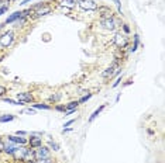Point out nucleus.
Instances as JSON below:
<instances>
[{"label":"nucleus","mask_w":165,"mask_h":163,"mask_svg":"<svg viewBox=\"0 0 165 163\" xmlns=\"http://www.w3.org/2000/svg\"><path fill=\"white\" fill-rule=\"evenodd\" d=\"M62 97L61 93H57V94H52L51 97H49V101H54V103H57V101H59V99Z\"/></svg>","instance_id":"nucleus-21"},{"label":"nucleus","mask_w":165,"mask_h":163,"mask_svg":"<svg viewBox=\"0 0 165 163\" xmlns=\"http://www.w3.org/2000/svg\"><path fill=\"white\" fill-rule=\"evenodd\" d=\"M16 148H17V146H14V145H4V152L9 153V155H11Z\"/></svg>","instance_id":"nucleus-20"},{"label":"nucleus","mask_w":165,"mask_h":163,"mask_svg":"<svg viewBox=\"0 0 165 163\" xmlns=\"http://www.w3.org/2000/svg\"><path fill=\"white\" fill-rule=\"evenodd\" d=\"M28 148H24V146H17V148L14 149V152L11 153V156L14 157L16 160H23V157H24L25 152H27Z\"/></svg>","instance_id":"nucleus-8"},{"label":"nucleus","mask_w":165,"mask_h":163,"mask_svg":"<svg viewBox=\"0 0 165 163\" xmlns=\"http://www.w3.org/2000/svg\"><path fill=\"white\" fill-rule=\"evenodd\" d=\"M17 100L21 101V103H31L34 100L33 94L28 93V91H24V93H17Z\"/></svg>","instance_id":"nucleus-10"},{"label":"nucleus","mask_w":165,"mask_h":163,"mask_svg":"<svg viewBox=\"0 0 165 163\" xmlns=\"http://www.w3.org/2000/svg\"><path fill=\"white\" fill-rule=\"evenodd\" d=\"M78 106H79V101H71V103H68L66 106H65V108L66 110H76Z\"/></svg>","instance_id":"nucleus-18"},{"label":"nucleus","mask_w":165,"mask_h":163,"mask_svg":"<svg viewBox=\"0 0 165 163\" xmlns=\"http://www.w3.org/2000/svg\"><path fill=\"white\" fill-rule=\"evenodd\" d=\"M117 73H119V62H117V60H114L113 64L110 65V66L107 68L103 73H102V77L107 79V77H112V76L117 75Z\"/></svg>","instance_id":"nucleus-5"},{"label":"nucleus","mask_w":165,"mask_h":163,"mask_svg":"<svg viewBox=\"0 0 165 163\" xmlns=\"http://www.w3.org/2000/svg\"><path fill=\"white\" fill-rule=\"evenodd\" d=\"M23 160H24V162H33V160H35V155H34V151H31V149H27V152H25Z\"/></svg>","instance_id":"nucleus-14"},{"label":"nucleus","mask_w":165,"mask_h":163,"mask_svg":"<svg viewBox=\"0 0 165 163\" xmlns=\"http://www.w3.org/2000/svg\"><path fill=\"white\" fill-rule=\"evenodd\" d=\"M3 151H4V143L0 141V152H3Z\"/></svg>","instance_id":"nucleus-33"},{"label":"nucleus","mask_w":165,"mask_h":163,"mask_svg":"<svg viewBox=\"0 0 165 163\" xmlns=\"http://www.w3.org/2000/svg\"><path fill=\"white\" fill-rule=\"evenodd\" d=\"M49 148L54 149V151H59V145L57 143V142H54V141H49Z\"/></svg>","instance_id":"nucleus-23"},{"label":"nucleus","mask_w":165,"mask_h":163,"mask_svg":"<svg viewBox=\"0 0 165 163\" xmlns=\"http://www.w3.org/2000/svg\"><path fill=\"white\" fill-rule=\"evenodd\" d=\"M120 82H121V77H119L116 82H114V83H113V87H117V86L120 85Z\"/></svg>","instance_id":"nucleus-31"},{"label":"nucleus","mask_w":165,"mask_h":163,"mask_svg":"<svg viewBox=\"0 0 165 163\" xmlns=\"http://www.w3.org/2000/svg\"><path fill=\"white\" fill-rule=\"evenodd\" d=\"M51 13V7L48 4H41L38 9H35V17H43V15H47Z\"/></svg>","instance_id":"nucleus-9"},{"label":"nucleus","mask_w":165,"mask_h":163,"mask_svg":"<svg viewBox=\"0 0 165 163\" xmlns=\"http://www.w3.org/2000/svg\"><path fill=\"white\" fill-rule=\"evenodd\" d=\"M9 141L13 142V143H20V145H25L27 143V139L25 138H21V136H14V135H10L9 136Z\"/></svg>","instance_id":"nucleus-12"},{"label":"nucleus","mask_w":165,"mask_h":163,"mask_svg":"<svg viewBox=\"0 0 165 163\" xmlns=\"http://www.w3.org/2000/svg\"><path fill=\"white\" fill-rule=\"evenodd\" d=\"M34 108H37V110H49L51 107L48 106V104H43V103H38V104H34Z\"/></svg>","instance_id":"nucleus-19"},{"label":"nucleus","mask_w":165,"mask_h":163,"mask_svg":"<svg viewBox=\"0 0 165 163\" xmlns=\"http://www.w3.org/2000/svg\"><path fill=\"white\" fill-rule=\"evenodd\" d=\"M30 2H31V0H23L20 4H27V3H30Z\"/></svg>","instance_id":"nucleus-35"},{"label":"nucleus","mask_w":165,"mask_h":163,"mask_svg":"<svg viewBox=\"0 0 165 163\" xmlns=\"http://www.w3.org/2000/svg\"><path fill=\"white\" fill-rule=\"evenodd\" d=\"M114 45L117 46V48H120V49H123V48H126L127 46V44H128V38L124 35V34H121V33H117L116 35H114Z\"/></svg>","instance_id":"nucleus-4"},{"label":"nucleus","mask_w":165,"mask_h":163,"mask_svg":"<svg viewBox=\"0 0 165 163\" xmlns=\"http://www.w3.org/2000/svg\"><path fill=\"white\" fill-rule=\"evenodd\" d=\"M37 163H52V160H49V159H41V160H37Z\"/></svg>","instance_id":"nucleus-28"},{"label":"nucleus","mask_w":165,"mask_h":163,"mask_svg":"<svg viewBox=\"0 0 165 163\" xmlns=\"http://www.w3.org/2000/svg\"><path fill=\"white\" fill-rule=\"evenodd\" d=\"M90 97H92V94H90V93H89V94H86V96H83L82 99L79 100V103H85V101H88V100L90 99Z\"/></svg>","instance_id":"nucleus-25"},{"label":"nucleus","mask_w":165,"mask_h":163,"mask_svg":"<svg viewBox=\"0 0 165 163\" xmlns=\"http://www.w3.org/2000/svg\"><path fill=\"white\" fill-rule=\"evenodd\" d=\"M25 163H37V160H33V162H25Z\"/></svg>","instance_id":"nucleus-37"},{"label":"nucleus","mask_w":165,"mask_h":163,"mask_svg":"<svg viewBox=\"0 0 165 163\" xmlns=\"http://www.w3.org/2000/svg\"><path fill=\"white\" fill-rule=\"evenodd\" d=\"M55 110H57V111H66V108H65V106H57L55 107Z\"/></svg>","instance_id":"nucleus-27"},{"label":"nucleus","mask_w":165,"mask_h":163,"mask_svg":"<svg viewBox=\"0 0 165 163\" xmlns=\"http://www.w3.org/2000/svg\"><path fill=\"white\" fill-rule=\"evenodd\" d=\"M28 13H31V10H25V11H16V13H13L11 15H9V17L6 18V24H9V23H14L16 20H20V18L25 17V15H27Z\"/></svg>","instance_id":"nucleus-7"},{"label":"nucleus","mask_w":165,"mask_h":163,"mask_svg":"<svg viewBox=\"0 0 165 163\" xmlns=\"http://www.w3.org/2000/svg\"><path fill=\"white\" fill-rule=\"evenodd\" d=\"M73 122H75V120H69V121L66 122V124L64 125V127H69V125H71V124H73Z\"/></svg>","instance_id":"nucleus-32"},{"label":"nucleus","mask_w":165,"mask_h":163,"mask_svg":"<svg viewBox=\"0 0 165 163\" xmlns=\"http://www.w3.org/2000/svg\"><path fill=\"white\" fill-rule=\"evenodd\" d=\"M4 101L9 104H14V106H23L24 103H21V101H16V100H11V99H4Z\"/></svg>","instance_id":"nucleus-22"},{"label":"nucleus","mask_w":165,"mask_h":163,"mask_svg":"<svg viewBox=\"0 0 165 163\" xmlns=\"http://www.w3.org/2000/svg\"><path fill=\"white\" fill-rule=\"evenodd\" d=\"M13 120H14V115H11V114H6V115H2V117H0V122H2V124L13 121Z\"/></svg>","instance_id":"nucleus-17"},{"label":"nucleus","mask_w":165,"mask_h":163,"mask_svg":"<svg viewBox=\"0 0 165 163\" xmlns=\"http://www.w3.org/2000/svg\"><path fill=\"white\" fill-rule=\"evenodd\" d=\"M59 4L66 7V9H73L76 6V2H73V0H59Z\"/></svg>","instance_id":"nucleus-15"},{"label":"nucleus","mask_w":165,"mask_h":163,"mask_svg":"<svg viewBox=\"0 0 165 163\" xmlns=\"http://www.w3.org/2000/svg\"><path fill=\"white\" fill-rule=\"evenodd\" d=\"M34 155H35V160H41V159H49V148L41 145L40 148H37L34 151Z\"/></svg>","instance_id":"nucleus-3"},{"label":"nucleus","mask_w":165,"mask_h":163,"mask_svg":"<svg viewBox=\"0 0 165 163\" xmlns=\"http://www.w3.org/2000/svg\"><path fill=\"white\" fill-rule=\"evenodd\" d=\"M28 143H30L31 148H40L41 145H43V139L38 138V136H31L30 141H28Z\"/></svg>","instance_id":"nucleus-11"},{"label":"nucleus","mask_w":165,"mask_h":163,"mask_svg":"<svg viewBox=\"0 0 165 163\" xmlns=\"http://www.w3.org/2000/svg\"><path fill=\"white\" fill-rule=\"evenodd\" d=\"M6 91H7V89L4 87V86H0V96H3Z\"/></svg>","instance_id":"nucleus-29"},{"label":"nucleus","mask_w":165,"mask_h":163,"mask_svg":"<svg viewBox=\"0 0 165 163\" xmlns=\"http://www.w3.org/2000/svg\"><path fill=\"white\" fill-rule=\"evenodd\" d=\"M138 42H140V37H138V34H134V44H133V46L130 49H128V52L131 54V52H135L138 48Z\"/></svg>","instance_id":"nucleus-16"},{"label":"nucleus","mask_w":165,"mask_h":163,"mask_svg":"<svg viewBox=\"0 0 165 163\" xmlns=\"http://www.w3.org/2000/svg\"><path fill=\"white\" fill-rule=\"evenodd\" d=\"M27 112H30V114H34V112H35V111H34V110H31V108H30V110H27Z\"/></svg>","instance_id":"nucleus-36"},{"label":"nucleus","mask_w":165,"mask_h":163,"mask_svg":"<svg viewBox=\"0 0 165 163\" xmlns=\"http://www.w3.org/2000/svg\"><path fill=\"white\" fill-rule=\"evenodd\" d=\"M104 107H106V104H102V106H99L98 108L95 110V111L92 112V115H90V117H89V122H92V121L95 120V118L98 117V115L100 114V112H102V111H103V110H104Z\"/></svg>","instance_id":"nucleus-13"},{"label":"nucleus","mask_w":165,"mask_h":163,"mask_svg":"<svg viewBox=\"0 0 165 163\" xmlns=\"http://www.w3.org/2000/svg\"><path fill=\"white\" fill-rule=\"evenodd\" d=\"M13 41H14V33L13 31H7V33H4L3 35L0 37V46L2 48H9L13 44Z\"/></svg>","instance_id":"nucleus-1"},{"label":"nucleus","mask_w":165,"mask_h":163,"mask_svg":"<svg viewBox=\"0 0 165 163\" xmlns=\"http://www.w3.org/2000/svg\"><path fill=\"white\" fill-rule=\"evenodd\" d=\"M123 30H124V33H126V34L130 33V27H128L127 24H123Z\"/></svg>","instance_id":"nucleus-30"},{"label":"nucleus","mask_w":165,"mask_h":163,"mask_svg":"<svg viewBox=\"0 0 165 163\" xmlns=\"http://www.w3.org/2000/svg\"><path fill=\"white\" fill-rule=\"evenodd\" d=\"M79 7L82 10H86V11H93V10H98V3L93 2V0H79L78 2Z\"/></svg>","instance_id":"nucleus-2"},{"label":"nucleus","mask_w":165,"mask_h":163,"mask_svg":"<svg viewBox=\"0 0 165 163\" xmlns=\"http://www.w3.org/2000/svg\"><path fill=\"white\" fill-rule=\"evenodd\" d=\"M117 25H119V21H117L114 17H110V18H104V20H102V27H103L104 30L113 31V30H116Z\"/></svg>","instance_id":"nucleus-6"},{"label":"nucleus","mask_w":165,"mask_h":163,"mask_svg":"<svg viewBox=\"0 0 165 163\" xmlns=\"http://www.w3.org/2000/svg\"><path fill=\"white\" fill-rule=\"evenodd\" d=\"M7 10H9V4H4L3 7H0V15L3 14V13H6Z\"/></svg>","instance_id":"nucleus-26"},{"label":"nucleus","mask_w":165,"mask_h":163,"mask_svg":"<svg viewBox=\"0 0 165 163\" xmlns=\"http://www.w3.org/2000/svg\"><path fill=\"white\" fill-rule=\"evenodd\" d=\"M25 134H27V132H25V131H18V132H17V135L23 136V135H25Z\"/></svg>","instance_id":"nucleus-34"},{"label":"nucleus","mask_w":165,"mask_h":163,"mask_svg":"<svg viewBox=\"0 0 165 163\" xmlns=\"http://www.w3.org/2000/svg\"><path fill=\"white\" fill-rule=\"evenodd\" d=\"M113 3L116 4V7H117V11L121 14V3H120V0H113Z\"/></svg>","instance_id":"nucleus-24"}]
</instances>
